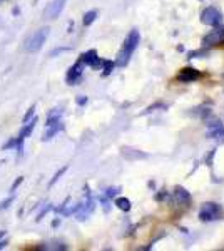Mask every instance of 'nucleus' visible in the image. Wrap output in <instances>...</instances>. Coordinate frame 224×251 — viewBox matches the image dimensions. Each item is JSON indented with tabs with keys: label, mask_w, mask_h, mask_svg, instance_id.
Listing matches in <instances>:
<instances>
[{
	"label": "nucleus",
	"mask_w": 224,
	"mask_h": 251,
	"mask_svg": "<svg viewBox=\"0 0 224 251\" xmlns=\"http://www.w3.org/2000/svg\"><path fill=\"white\" fill-rule=\"evenodd\" d=\"M139 40H141L139 30H137V29L131 30V34H129L127 37H125V40H124V46H122L119 55H117V60H116L117 66H119V67L127 66L129 60H131V57H132V54L136 52L137 46H139Z\"/></svg>",
	"instance_id": "f257e3e1"
},
{
	"label": "nucleus",
	"mask_w": 224,
	"mask_h": 251,
	"mask_svg": "<svg viewBox=\"0 0 224 251\" xmlns=\"http://www.w3.org/2000/svg\"><path fill=\"white\" fill-rule=\"evenodd\" d=\"M49 34H50V27H40V29H37L34 34L30 35V37L27 39L25 50L28 52V54H35V52H39L40 49L44 47V44H46Z\"/></svg>",
	"instance_id": "f03ea898"
},
{
	"label": "nucleus",
	"mask_w": 224,
	"mask_h": 251,
	"mask_svg": "<svg viewBox=\"0 0 224 251\" xmlns=\"http://www.w3.org/2000/svg\"><path fill=\"white\" fill-rule=\"evenodd\" d=\"M85 201L84 203H79V209L75 211V218L79 221H84L87 220L89 216L92 214V211L96 209V201H94V198L91 196V191H89V188H85Z\"/></svg>",
	"instance_id": "7ed1b4c3"
},
{
	"label": "nucleus",
	"mask_w": 224,
	"mask_h": 251,
	"mask_svg": "<svg viewBox=\"0 0 224 251\" xmlns=\"http://www.w3.org/2000/svg\"><path fill=\"white\" fill-rule=\"evenodd\" d=\"M82 75H84V62L79 59L74 66L69 67V71L66 74V82L69 86H77V84L82 80Z\"/></svg>",
	"instance_id": "20e7f679"
},
{
	"label": "nucleus",
	"mask_w": 224,
	"mask_h": 251,
	"mask_svg": "<svg viewBox=\"0 0 224 251\" xmlns=\"http://www.w3.org/2000/svg\"><path fill=\"white\" fill-rule=\"evenodd\" d=\"M201 22L209 27H218L219 24L223 22V15H221V12L218 9H214V7H207L201 14Z\"/></svg>",
	"instance_id": "39448f33"
},
{
	"label": "nucleus",
	"mask_w": 224,
	"mask_h": 251,
	"mask_svg": "<svg viewBox=\"0 0 224 251\" xmlns=\"http://www.w3.org/2000/svg\"><path fill=\"white\" fill-rule=\"evenodd\" d=\"M221 208H219L218 204L214 203H206L204 206L201 208V211H199V218H201L202 221H214V220H219L221 218Z\"/></svg>",
	"instance_id": "423d86ee"
},
{
	"label": "nucleus",
	"mask_w": 224,
	"mask_h": 251,
	"mask_svg": "<svg viewBox=\"0 0 224 251\" xmlns=\"http://www.w3.org/2000/svg\"><path fill=\"white\" fill-rule=\"evenodd\" d=\"M62 131H64V121L62 119L52 121V123L46 124V131H44L42 141L44 143H49V141H52L59 132H62Z\"/></svg>",
	"instance_id": "0eeeda50"
},
{
	"label": "nucleus",
	"mask_w": 224,
	"mask_h": 251,
	"mask_svg": "<svg viewBox=\"0 0 224 251\" xmlns=\"http://www.w3.org/2000/svg\"><path fill=\"white\" fill-rule=\"evenodd\" d=\"M66 3H67V0H52V2L47 5L44 15H46L47 19H57L60 14H62V10L66 9Z\"/></svg>",
	"instance_id": "6e6552de"
},
{
	"label": "nucleus",
	"mask_w": 224,
	"mask_h": 251,
	"mask_svg": "<svg viewBox=\"0 0 224 251\" xmlns=\"http://www.w3.org/2000/svg\"><path fill=\"white\" fill-rule=\"evenodd\" d=\"M80 60L84 62V66H89L92 69H99L100 66H102V62H104L102 59H99L96 49H91V50H87L85 54L80 55Z\"/></svg>",
	"instance_id": "1a4fd4ad"
},
{
	"label": "nucleus",
	"mask_w": 224,
	"mask_h": 251,
	"mask_svg": "<svg viewBox=\"0 0 224 251\" xmlns=\"http://www.w3.org/2000/svg\"><path fill=\"white\" fill-rule=\"evenodd\" d=\"M199 77H201V72L196 71V69H193V67H184L177 74V79L181 80V82H186V84L194 82V80H198Z\"/></svg>",
	"instance_id": "9d476101"
},
{
	"label": "nucleus",
	"mask_w": 224,
	"mask_h": 251,
	"mask_svg": "<svg viewBox=\"0 0 224 251\" xmlns=\"http://www.w3.org/2000/svg\"><path fill=\"white\" fill-rule=\"evenodd\" d=\"M202 44L204 46H219V44H224V29H216L211 34H207L202 39Z\"/></svg>",
	"instance_id": "9b49d317"
},
{
	"label": "nucleus",
	"mask_w": 224,
	"mask_h": 251,
	"mask_svg": "<svg viewBox=\"0 0 224 251\" xmlns=\"http://www.w3.org/2000/svg\"><path fill=\"white\" fill-rule=\"evenodd\" d=\"M37 123H39V117L37 116H34L30 121H27V123L22 126V129H20L19 137H22V139H27V137H30L32 132H34V129H35V126H37Z\"/></svg>",
	"instance_id": "f8f14e48"
},
{
	"label": "nucleus",
	"mask_w": 224,
	"mask_h": 251,
	"mask_svg": "<svg viewBox=\"0 0 224 251\" xmlns=\"http://www.w3.org/2000/svg\"><path fill=\"white\" fill-rule=\"evenodd\" d=\"M207 129H209V137H223L224 136V127L221 124V121H211L207 124Z\"/></svg>",
	"instance_id": "ddd939ff"
},
{
	"label": "nucleus",
	"mask_w": 224,
	"mask_h": 251,
	"mask_svg": "<svg viewBox=\"0 0 224 251\" xmlns=\"http://www.w3.org/2000/svg\"><path fill=\"white\" fill-rule=\"evenodd\" d=\"M174 194H176V200L179 204L187 206L191 203V194H189V191H186L184 188H176V193Z\"/></svg>",
	"instance_id": "4468645a"
},
{
	"label": "nucleus",
	"mask_w": 224,
	"mask_h": 251,
	"mask_svg": "<svg viewBox=\"0 0 224 251\" xmlns=\"http://www.w3.org/2000/svg\"><path fill=\"white\" fill-rule=\"evenodd\" d=\"M69 246L66 243L62 241H49V243H42V245H39V250H55V251H64L67 250Z\"/></svg>",
	"instance_id": "2eb2a0df"
},
{
	"label": "nucleus",
	"mask_w": 224,
	"mask_h": 251,
	"mask_svg": "<svg viewBox=\"0 0 224 251\" xmlns=\"http://www.w3.org/2000/svg\"><path fill=\"white\" fill-rule=\"evenodd\" d=\"M114 204H116L121 211H125V213L131 211V201H129L127 198H117V200L114 201Z\"/></svg>",
	"instance_id": "dca6fc26"
},
{
	"label": "nucleus",
	"mask_w": 224,
	"mask_h": 251,
	"mask_svg": "<svg viewBox=\"0 0 224 251\" xmlns=\"http://www.w3.org/2000/svg\"><path fill=\"white\" fill-rule=\"evenodd\" d=\"M97 19V10H89V12H85L84 14V27H89V25H92L94 24V20Z\"/></svg>",
	"instance_id": "f3484780"
},
{
	"label": "nucleus",
	"mask_w": 224,
	"mask_h": 251,
	"mask_svg": "<svg viewBox=\"0 0 224 251\" xmlns=\"http://www.w3.org/2000/svg\"><path fill=\"white\" fill-rule=\"evenodd\" d=\"M67 169H69V166H64V168H60L59 171H57V173L54 174V177H52V179L49 181V188H52V186H54V184L57 183V181H59L60 177H62L64 174H66V171H67Z\"/></svg>",
	"instance_id": "a211bd4d"
},
{
	"label": "nucleus",
	"mask_w": 224,
	"mask_h": 251,
	"mask_svg": "<svg viewBox=\"0 0 224 251\" xmlns=\"http://www.w3.org/2000/svg\"><path fill=\"white\" fill-rule=\"evenodd\" d=\"M17 143H19V137H10V139L2 146V149H3V151H10V149H14V151H15Z\"/></svg>",
	"instance_id": "6ab92c4d"
},
{
	"label": "nucleus",
	"mask_w": 224,
	"mask_h": 251,
	"mask_svg": "<svg viewBox=\"0 0 224 251\" xmlns=\"http://www.w3.org/2000/svg\"><path fill=\"white\" fill-rule=\"evenodd\" d=\"M102 67H104L102 75H104V77H107V75L112 72V69L116 67V62H112V60H104V62H102Z\"/></svg>",
	"instance_id": "aec40b11"
},
{
	"label": "nucleus",
	"mask_w": 224,
	"mask_h": 251,
	"mask_svg": "<svg viewBox=\"0 0 224 251\" xmlns=\"http://www.w3.org/2000/svg\"><path fill=\"white\" fill-rule=\"evenodd\" d=\"M42 206H44V204H42ZM52 209H54V206H52V204H46V206H44V208L39 211L37 218H35V221H37V223H39V221H42V220H44V216H46L47 213H50Z\"/></svg>",
	"instance_id": "412c9836"
},
{
	"label": "nucleus",
	"mask_w": 224,
	"mask_h": 251,
	"mask_svg": "<svg viewBox=\"0 0 224 251\" xmlns=\"http://www.w3.org/2000/svg\"><path fill=\"white\" fill-rule=\"evenodd\" d=\"M14 200H15V193L10 194L9 198H5V200H3L2 203H0V211H5V209H9L10 204L14 203Z\"/></svg>",
	"instance_id": "4be33fe9"
},
{
	"label": "nucleus",
	"mask_w": 224,
	"mask_h": 251,
	"mask_svg": "<svg viewBox=\"0 0 224 251\" xmlns=\"http://www.w3.org/2000/svg\"><path fill=\"white\" fill-rule=\"evenodd\" d=\"M35 109H37V106H35V104H32V106L28 107V111H27L25 114H24V117H22V124H25L27 121H30L32 117L35 116Z\"/></svg>",
	"instance_id": "5701e85b"
},
{
	"label": "nucleus",
	"mask_w": 224,
	"mask_h": 251,
	"mask_svg": "<svg viewBox=\"0 0 224 251\" xmlns=\"http://www.w3.org/2000/svg\"><path fill=\"white\" fill-rule=\"evenodd\" d=\"M72 49L71 47H57V49H54V50L50 52V57H57V55H60V54H64V52H71Z\"/></svg>",
	"instance_id": "b1692460"
},
{
	"label": "nucleus",
	"mask_w": 224,
	"mask_h": 251,
	"mask_svg": "<svg viewBox=\"0 0 224 251\" xmlns=\"http://www.w3.org/2000/svg\"><path fill=\"white\" fill-rule=\"evenodd\" d=\"M22 183H24V176H19L17 179H15L14 183H12V186H10V191H9V193H10V194H14V193L19 189V186L22 184Z\"/></svg>",
	"instance_id": "393cba45"
},
{
	"label": "nucleus",
	"mask_w": 224,
	"mask_h": 251,
	"mask_svg": "<svg viewBox=\"0 0 224 251\" xmlns=\"http://www.w3.org/2000/svg\"><path fill=\"white\" fill-rule=\"evenodd\" d=\"M17 137H19V136H17ZM24 141H25V139H22V137H19L17 148H15V151H17V156H19V157H22V156H24Z\"/></svg>",
	"instance_id": "a878e982"
},
{
	"label": "nucleus",
	"mask_w": 224,
	"mask_h": 251,
	"mask_svg": "<svg viewBox=\"0 0 224 251\" xmlns=\"http://www.w3.org/2000/svg\"><path fill=\"white\" fill-rule=\"evenodd\" d=\"M199 55H207V52H204V50H194V52H189V59L199 57Z\"/></svg>",
	"instance_id": "bb28decb"
},
{
	"label": "nucleus",
	"mask_w": 224,
	"mask_h": 251,
	"mask_svg": "<svg viewBox=\"0 0 224 251\" xmlns=\"http://www.w3.org/2000/svg\"><path fill=\"white\" fill-rule=\"evenodd\" d=\"M75 102H77V106H85V104H87V97H85V96H79L75 99Z\"/></svg>",
	"instance_id": "cd10ccee"
},
{
	"label": "nucleus",
	"mask_w": 224,
	"mask_h": 251,
	"mask_svg": "<svg viewBox=\"0 0 224 251\" xmlns=\"http://www.w3.org/2000/svg\"><path fill=\"white\" fill-rule=\"evenodd\" d=\"M117 191H119L117 188H109V189H105V196H107V198H112V196H116Z\"/></svg>",
	"instance_id": "c85d7f7f"
},
{
	"label": "nucleus",
	"mask_w": 224,
	"mask_h": 251,
	"mask_svg": "<svg viewBox=\"0 0 224 251\" xmlns=\"http://www.w3.org/2000/svg\"><path fill=\"white\" fill-rule=\"evenodd\" d=\"M7 245H9V238L5 236V238H2V240H0V250H3Z\"/></svg>",
	"instance_id": "c756f323"
},
{
	"label": "nucleus",
	"mask_w": 224,
	"mask_h": 251,
	"mask_svg": "<svg viewBox=\"0 0 224 251\" xmlns=\"http://www.w3.org/2000/svg\"><path fill=\"white\" fill-rule=\"evenodd\" d=\"M59 225H60V220H59V218L52 221V228H57V226H59Z\"/></svg>",
	"instance_id": "7c9ffc66"
}]
</instances>
